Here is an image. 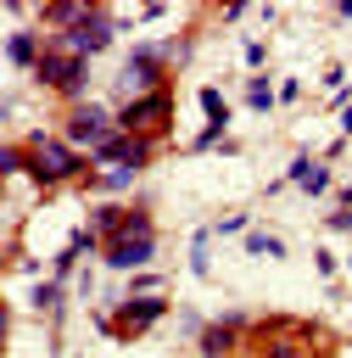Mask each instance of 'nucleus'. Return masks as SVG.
Returning <instances> with one entry per match:
<instances>
[{
	"instance_id": "f257e3e1",
	"label": "nucleus",
	"mask_w": 352,
	"mask_h": 358,
	"mask_svg": "<svg viewBox=\"0 0 352 358\" xmlns=\"http://www.w3.org/2000/svg\"><path fill=\"white\" fill-rule=\"evenodd\" d=\"M84 168L78 145H67L61 134H28V179L34 185H61Z\"/></svg>"
},
{
	"instance_id": "f03ea898",
	"label": "nucleus",
	"mask_w": 352,
	"mask_h": 358,
	"mask_svg": "<svg viewBox=\"0 0 352 358\" xmlns=\"http://www.w3.org/2000/svg\"><path fill=\"white\" fill-rule=\"evenodd\" d=\"M112 134H117V129H112V112H106V106H84V101H78V106L67 112V145H89V151H101Z\"/></svg>"
},
{
	"instance_id": "7ed1b4c3",
	"label": "nucleus",
	"mask_w": 352,
	"mask_h": 358,
	"mask_svg": "<svg viewBox=\"0 0 352 358\" xmlns=\"http://www.w3.org/2000/svg\"><path fill=\"white\" fill-rule=\"evenodd\" d=\"M106 45H112V17L106 11H84V22L56 39V50H67V56H95Z\"/></svg>"
},
{
	"instance_id": "20e7f679",
	"label": "nucleus",
	"mask_w": 352,
	"mask_h": 358,
	"mask_svg": "<svg viewBox=\"0 0 352 358\" xmlns=\"http://www.w3.org/2000/svg\"><path fill=\"white\" fill-rule=\"evenodd\" d=\"M156 257V229L145 224V229H129V235H117L112 246H106V268H117V274H129V268H145Z\"/></svg>"
},
{
	"instance_id": "39448f33",
	"label": "nucleus",
	"mask_w": 352,
	"mask_h": 358,
	"mask_svg": "<svg viewBox=\"0 0 352 358\" xmlns=\"http://www.w3.org/2000/svg\"><path fill=\"white\" fill-rule=\"evenodd\" d=\"M34 78H39L45 90H67V95H78V90H84V56L45 50V56H39V67H34Z\"/></svg>"
},
{
	"instance_id": "423d86ee",
	"label": "nucleus",
	"mask_w": 352,
	"mask_h": 358,
	"mask_svg": "<svg viewBox=\"0 0 352 358\" xmlns=\"http://www.w3.org/2000/svg\"><path fill=\"white\" fill-rule=\"evenodd\" d=\"M168 112H173V95H168V90H151V95H140V101H123V134H145V129H156Z\"/></svg>"
},
{
	"instance_id": "0eeeda50",
	"label": "nucleus",
	"mask_w": 352,
	"mask_h": 358,
	"mask_svg": "<svg viewBox=\"0 0 352 358\" xmlns=\"http://www.w3.org/2000/svg\"><path fill=\"white\" fill-rule=\"evenodd\" d=\"M95 162H112V168H145V162H151V140H145V134H112V140L95 151Z\"/></svg>"
},
{
	"instance_id": "6e6552de",
	"label": "nucleus",
	"mask_w": 352,
	"mask_h": 358,
	"mask_svg": "<svg viewBox=\"0 0 352 358\" xmlns=\"http://www.w3.org/2000/svg\"><path fill=\"white\" fill-rule=\"evenodd\" d=\"M117 313H123V319H117L112 330H117V336H134V330H151V324L168 313V302H162V296H129Z\"/></svg>"
},
{
	"instance_id": "1a4fd4ad",
	"label": "nucleus",
	"mask_w": 352,
	"mask_h": 358,
	"mask_svg": "<svg viewBox=\"0 0 352 358\" xmlns=\"http://www.w3.org/2000/svg\"><path fill=\"white\" fill-rule=\"evenodd\" d=\"M240 324H246V319H240V313H229L223 324H212V330H201V352H207V358H223V352H229V336H235Z\"/></svg>"
},
{
	"instance_id": "9d476101",
	"label": "nucleus",
	"mask_w": 352,
	"mask_h": 358,
	"mask_svg": "<svg viewBox=\"0 0 352 358\" xmlns=\"http://www.w3.org/2000/svg\"><path fill=\"white\" fill-rule=\"evenodd\" d=\"M291 179H296L307 196H318V190L330 185V168H324V162H307V157H296V162H291Z\"/></svg>"
},
{
	"instance_id": "9b49d317",
	"label": "nucleus",
	"mask_w": 352,
	"mask_h": 358,
	"mask_svg": "<svg viewBox=\"0 0 352 358\" xmlns=\"http://www.w3.org/2000/svg\"><path fill=\"white\" fill-rule=\"evenodd\" d=\"M6 56H11L17 67H39V39H34V34H11V39H6Z\"/></svg>"
},
{
	"instance_id": "f8f14e48",
	"label": "nucleus",
	"mask_w": 352,
	"mask_h": 358,
	"mask_svg": "<svg viewBox=\"0 0 352 358\" xmlns=\"http://www.w3.org/2000/svg\"><path fill=\"white\" fill-rule=\"evenodd\" d=\"M274 101H279V95L268 90V78H251V90H246V106H251V112H268Z\"/></svg>"
},
{
	"instance_id": "ddd939ff",
	"label": "nucleus",
	"mask_w": 352,
	"mask_h": 358,
	"mask_svg": "<svg viewBox=\"0 0 352 358\" xmlns=\"http://www.w3.org/2000/svg\"><path fill=\"white\" fill-rule=\"evenodd\" d=\"M201 112H207V117H212V129L223 134V95H218V90H201Z\"/></svg>"
},
{
	"instance_id": "4468645a",
	"label": "nucleus",
	"mask_w": 352,
	"mask_h": 358,
	"mask_svg": "<svg viewBox=\"0 0 352 358\" xmlns=\"http://www.w3.org/2000/svg\"><path fill=\"white\" fill-rule=\"evenodd\" d=\"M246 252H263V257H285V241H274V235H246Z\"/></svg>"
},
{
	"instance_id": "2eb2a0df",
	"label": "nucleus",
	"mask_w": 352,
	"mask_h": 358,
	"mask_svg": "<svg viewBox=\"0 0 352 358\" xmlns=\"http://www.w3.org/2000/svg\"><path fill=\"white\" fill-rule=\"evenodd\" d=\"M207 241H212V229H196V241H190V268L196 274H207Z\"/></svg>"
},
{
	"instance_id": "dca6fc26",
	"label": "nucleus",
	"mask_w": 352,
	"mask_h": 358,
	"mask_svg": "<svg viewBox=\"0 0 352 358\" xmlns=\"http://www.w3.org/2000/svg\"><path fill=\"white\" fill-rule=\"evenodd\" d=\"M56 302H61V280H50V285H34V308H45V313H50Z\"/></svg>"
},
{
	"instance_id": "f3484780",
	"label": "nucleus",
	"mask_w": 352,
	"mask_h": 358,
	"mask_svg": "<svg viewBox=\"0 0 352 358\" xmlns=\"http://www.w3.org/2000/svg\"><path fill=\"white\" fill-rule=\"evenodd\" d=\"M212 229H218V235H240V229H246V213H229V218L212 224Z\"/></svg>"
},
{
	"instance_id": "a211bd4d",
	"label": "nucleus",
	"mask_w": 352,
	"mask_h": 358,
	"mask_svg": "<svg viewBox=\"0 0 352 358\" xmlns=\"http://www.w3.org/2000/svg\"><path fill=\"white\" fill-rule=\"evenodd\" d=\"M268 358H307V352H302V347H274Z\"/></svg>"
},
{
	"instance_id": "6ab92c4d",
	"label": "nucleus",
	"mask_w": 352,
	"mask_h": 358,
	"mask_svg": "<svg viewBox=\"0 0 352 358\" xmlns=\"http://www.w3.org/2000/svg\"><path fill=\"white\" fill-rule=\"evenodd\" d=\"M341 129H346V134H352V106H346V117H341Z\"/></svg>"
},
{
	"instance_id": "aec40b11",
	"label": "nucleus",
	"mask_w": 352,
	"mask_h": 358,
	"mask_svg": "<svg viewBox=\"0 0 352 358\" xmlns=\"http://www.w3.org/2000/svg\"><path fill=\"white\" fill-rule=\"evenodd\" d=\"M0 336H6V308H0Z\"/></svg>"
},
{
	"instance_id": "412c9836",
	"label": "nucleus",
	"mask_w": 352,
	"mask_h": 358,
	"mask_svg": "<svg viewBox=\"0 0 352 358\" xmlns=\"http://www.w3.org/2000/svg\"><path fill=\"white\" fill-rule=\"evenodd\" d=\"M346 268H352V263H346Z\"/></svg>"
},
{
	"instance_id": "4be33fe9",
	"label": "nucleus",
	"mask_w": 352,
	"mask_h": 358,
	"mask_svg": "<svg viewBox=\"0 0 352 358\" xmlns=\"http://www.w3.org/2000/svg\"><path fill=\"white\" fill-rule=\"evenodd\" d=\"M0 196H6V190H0Z\"/></svg>"
},
{
	"instance_id": "5701e85b",
	"label": "nucleus",
	"mask_w": 352,
	"mask_h": 358,
	"mask_svg": "<svg viewBox=\"0 0 352 358\" xmlns=\"http://www.w3.org/2000/svg\"><path fill=\"white\" fill-rule=\"evenodd\" d=\"M0 263H6V257H0Z\"/></svg>"
}]
</instances>
